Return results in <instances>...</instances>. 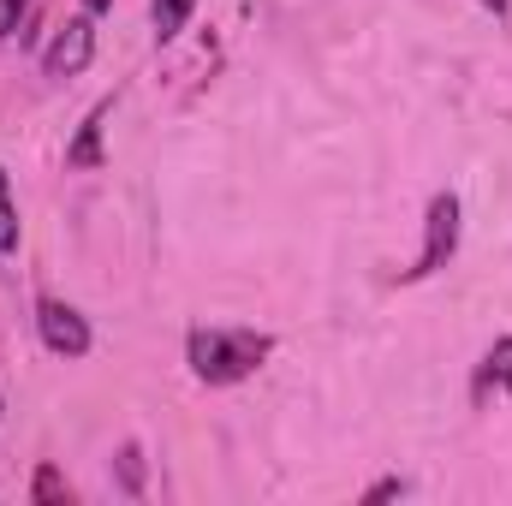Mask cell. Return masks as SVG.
<instances>
[{"instance_id":"obj_1","label":"cell","mask_w":512,"mask_h":506,"mask_svg":"<svg viewBox=\"0 0 512 506\" xmlns=\"http://www.w3.org/2000/svg\"><path fill=\"white\" fill-rule=\"evenodd\" d=\"M268 352H274V340L251 334V328H197L191 334V370L203 381H215V387L245 381Z\"/></svg>"},{"instance_id":"obj_2","label":"cell","mask_w":512,"mask_h":506,"mask_svg":"<svg viewBox=\"0 0 512 506\" xmlns=\"http://www.w3.org/2000/svg\"><path fill=\"white\" fill-rule=\"evenodd\" d=\"M453 251H459V197H453V191H441V197L429 203V221H423V256H417L411 280H423V274L447 268V256H453Z\"/></svg>"},{"instance_id":"obj_3","label":"cell","mask_w":512,"mask_h":506,"mask_svg":"<svg viewBox=\"0 0 512 506\" xmlns=\"http://www.w3.org/2000/svg\"><path fill=\"white\" fill-rule=\"evenodd\" d=\"M90 54H96V24L90 18H66L54 30V42L42 48V72L48 78H78L90 66Z\"/></svg>"},{"instance_id":"obj_4","label":"cell","mask_w":512,"mask_h":506,"mask_svg":"<svg viewBox=\"0 0 512 506\" xmlns=\"http://www.w3.org/2000/svg\"><path fill=\"white\" fill-rule=\"evenodd\" d=\"M36 328H42V346L54 358H84L90 352V322L72 304H60V298H42L36 304Z\"/></svg>"},{"instance_id":"obj_5","label":"cell","mask_w":512,"mask_h":506,"mask_svg":"<svg viewBox=\"0 0 512 506\" xmlns=\"http://www.w3.org/2000/svg\"><path fill=\"white\" fill-rule=\"evenodd\" d=\"M102 120H108V102H102V108H96V114L84 120L78 143L66 149V161H72V167H96V161H102Z\"/></svg>"},{"instance_id":"obj_6","label":"cell","mask_w":512,"mask_h":506,"mask_svg":"<svg viewBox=\"0 0 512 506\" xmlns=\"http://www.w3.org/2000/svg\"><path fill=\"white\" fill-rule=\"evenodd\" d=\"M191 6H197V0H149V18H155V42H173V36L185 30Z\"/></svg>"},{"instance_id":"obj_7","label":"cell","mask_w":512,"mask_h":506,"mask_svg":"<svg viewBox=\"0 0 512 506\" xmlns=\"http://www.w3.org/2000/svg\"><path fill=\"white\" fill-rule=\"evenodd\" d=\"M18 251V209H12V191H6V167H0V256Z\"/></svg>"},{"instance_id":"obj_8","label":"cell","mask_w":512,"mask_h":506,"mask_svg":"<svg viewBox=\"0 0 512 506\" xmlns=\"http://www.w3.org/2000/svg\"><path fill=\"white\" fill-rule=\"evenodd\" d=\"M489 381H501L512 393V340H495L489 346Z\"/></svg>"},{"instance_id":"obj_9","label":"cell","mask_w":512,"mask_h":506,"mask_svg":"<svg viewBox=\"0 0 512 506\" xmlns=\"http://www.w3.org/2000/svg\"><path fill=\"white\" fill-rule=\"evenodd\" d=\"M36 501H66V477H60L54 465L36 471Z\"/></svg>"},{"instance_id":"obj_10","label":"cell","mask_w":512,"mask_h":506,"mask_svg":"<svg viewBox=\"0 0 512 506\" xmlns=\"http://www.w3.org/2000/svg\"><path fill=\"white\" fill-rule=\"evenodd\" d=\"M24 12H30V0H0V36H12L24 24Z\"/></svg>"},{"instance_id":"obj_11","label":"cell","mask_w":512,"mask_h":506,"mask_svg":"<svg viewBox=\"0 0 512 506\" xmlns=\"http://www.w3.org/2000/svg\"><path fill=\"white\" fill-rule=\"evenodd\" d=\"M399 489H405V483H399V477H387V483H376V489H370V501H387V495H399Z\"/></svg>"},{"instance_id":"obj_12","label":"cell","mask_w":512,"mask_h":506,"mask_svg":"<svg viewBox=\"0 0 512 506\" xmlns=\"http://www.w3.org/2000/svg\"><path fill=\"white\" fill-rule=\"evenodd\" d=\"M84 6H90V12H108V6H114V0H84Z\"/></svg>"},{"instance_id":"obj_13","label":"cell","mask_w":512,"mask_h":506,"mask_svg":"<svg viewBox=\"0 0 512 506\" xmlns=\"http://www.w3.org/2000/svg\"><path fill=\"white\" fill-rule=\"evenodd\" d=\"M483 6H495V12H507V0H483Z\"/></svg>"}]
</instances>
